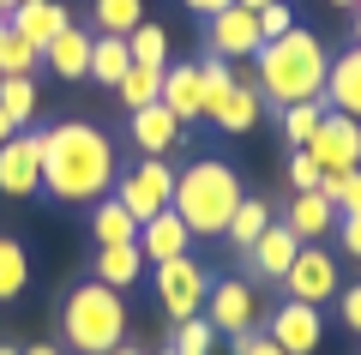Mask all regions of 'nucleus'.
<instances>
[{"label": "nucleus", "mask_w": 361, "mask_h": 355, "mask_svg": "<svg viewBox=\"0 0 361 355\" xmlns=\"http://www.w3.org/2000/svg\"><path fill=\"white\" fill-rule=\"evenodd\" d=\"M115 145L97 121H61L42 133V193L61 205H90L115 187Z\"/></svg>", "instance_id": "f257e3e1"}, {"label": "nucleus", "mask_w": 361, "mask_h": 355, "mask_svg": "<svg viewBox=\"0 0 361 355\" xmlns=\"http://www.w3.org/2000/svg\"><path fill=\"white\" fill-rule=\"evenodd\" d=\"M325 73H331V54L313 30H283L253 54V85L271 109H289V102H325Z\"/></svg>", "instance_id": "f03ea898"}, {"label": "nucleus", "mask_w": 361, "mask_h": 355, "mask_svg": "<svg viewBox=\"0 0 361 355\" xmlns=\"http://www.w3.org/2000/svg\"><path fill=\"white\" fill-rule=\"evenodd\" d=\"M241 199H247V187H241V175H235L229 163H217V157H193V163L175 175V199H169V211L193 229V235H223Z\"/></svg>", "instance_id": "7ed1b4c3"}, {"label": "nucleus", "mask_w": 361, "mask_h": 355, "mask_svg": "<svg viewBox=\"0 0 361 355\" xmlns=\"http://www.w3.org/2000/svg\"><path fill=\"white\" fill-rule=\"evenodd\" d=\"M61 337L78 355H109L127 343V295L109 289V283H78L61 301Z\"/></svg>", "instance_id": "20e7f679"}, {"label": "nucleus", "mask_w": 361, "mask_h": 355, "mask_svg": "<svg viewBox=\"0 0 361 355\" xmlns=\"http://www.w3.org/2000/svg\"><path fill=\"white\" fill-rule=\"evenodd\" d=\"M109 193L127 205L133 223H151V217H163L169 199H175V169H169L163 157H139L133 169H121V175H115V187H109Z\"/></svg>", "instance_id": "39448f33"}, {"label": "nucleus", "mask_w": 361, "mask_h": 355, "mask_svg": "<svg viewBox=\"0 0 361 355\" xmlns=\"http://www.w3.org/2000/svg\"><path fill=\"white\" fill-rule=\"evenodd\" d=\"M151 283H157V301H163V313H175V325H180V319H193V313H205L211 277H205V265H199L193 253L151 265Z\"/></svg>", "instance_id": "423d86ee"}, {"label": "nucleus", "mask_w": 361, "mask_h": 355, "mask_svg": "<svg viewBox=\"0 0 361 355\" xmlns=\"http://www.w3.org/2000/svg\"><path fill=\"white\" fill-rule=\"evenodd\" d=\"M205 319L217 337H247V331L259 325V295L247 277H217L205 295Z\"/></svg>", "instance_id": "0eeeda50"}, {"label": "nucleus", "mask_w": 361, "mask_h": 355, "mask_svg": "<svg viewBox=\"0 0 361 355\" xmlns=\"http://www.w3.org/2000/svg\"><path fill=\"white\" fill-rule=\"evenodd\" d=\"M0 193L6 199L42 193V133L37 127H18L13 139L0 145Z\"/></svg>", "instance_id": "6e6552de"}, {"label": "nucleus", "mask_w": 361, "mask_h": 355, "mask_svg": "<svg viewBox=\"0 0 361 355\" xmlns=\"http://www.w3.org/2000/svg\"><path fill=\"white\" fill-rule=\"evenodd\" d=\"M307 157L319 163V175H349V169H361V121L325 109L319 133L307 139Z\"/></svg>", "instance_id": "1a4fd4ad"}, {"label": "nucleus", "mask_w": 361, "mask_h": 355, "mask_svg": "<svg viewBox=\"0 0 361 355\" xmlns=\"http://www.w3.org/2000/svg\"><path fill=\"white\" fill-rule=\"evenodd\" d=\"M283 289H289V301H307V307L337 301V289H343V277H337V259L325 253V247H301L295 265L283 271Z\"/></svg>", "instance_id": "9d476101"}, {"label": "nucleus", "mask_w": 361, "mask_h": 355, "mask_svg": "<svg viewBox=\"0 0 361 355\" xmlns=\"http://www.w3.org/2000/svg\"><path fill=\"white\" fill-rule=\"evenodd\" d=\"M265 337L283 355H319L325 319H319V307H307V301H283V307H271V331Z\"/></svg>", "instance_id": "9b49d317"}, {"label": "nucleus", "mask_w": 361, "mask_h": 355, "mask_svg": "<svg viewBox=\"0 0 361 355\" xmlns=\"http://www.w3.org/2000/svg\"><path fill=\"white\" fill-rule=\"evenodd\" d=\"M259 49H265V37H259V13H247V6H223V13L211 18V54H217V61H253Z\"/></svg>", "instance_id": "f8f14e48"}, {"label": "nucleus", "mask_w": 361, "mask_h": 355, "mask_svg": "<svg viewBox=\"0 0 361 355\" xmlns=\"http://www.w3.org/2000/svg\"><path fill=\"white\" fill-rule=\"evenodd\" d=\"M6 25H13L18 37H25L30 49L42 54V49H49V42L61 37L66 25H73V18H66V6H61V0H18V6H13V18H6Z\"/></svg>", "instance_id": "ddd939ff"}, {"label": "nucleus", "mask_w": 361, "mask_h": 355, "mask_svg": "<svg viewBox=\"0 0 361 355\" xmlns=\"http://www.w3.org/2000/svg\"><path fill=\"white\" fill-rule=\"evenodd\" d=\"M139 253H145V265H163V259L193 253V229L180 223L175 211H163V217H151V223H139Z\"/></svg>", "instance_id": "4468645a"}, {"label": "nucleus", "mask_w": 361, "mask_h": 355, "mask_svg": "<svg viewBox=\"0 0 361 355\" xmlns=\"http://www.w3.org/2000/svg\"><path fill=\"white\" fill-rule=\"evenodd\" d=\"M127 133H133V145H139L145 157H163V151H175V145H180V121L163 109V102L133 109V114H127Z\"/></svg>", "instance_id": "2eb2a0df"}, {"label": "nucleus", "mask_w": 361, "mask_h": 355, "mask_svg": "<svg viewBox=\"0 0 361 355\" xmlns=\"http://www.w3.org/2000/svg\"><path fill=\"white\" fill-rule=\"evenodd\" d=\"M325 109L361 121V49L331 54V73H325Z\"/></svg>", "instance_id": "dca6fc26"}, {"label": "nucleus", "mask_w": 361, "mask_h": 355, "mask_svg": "<svg viewBox=\"0 0 361 355\" xmlns=\"http://www.w3.org/2000/svg\"><path fill=\"white\" fill-rule=\"evenodd\" d=\"M295 253H301V241L289 235V223H277V217H271V223H265V235H259V241L247 247V265L283 283V271L295 265Z\"/></svg>", "instance_id": "f3484780"}, {"label": "nucleus", "mask_w": 361, "mask_h": 355, "mask_svg": "<svg viewBox=\"0 0 361 355\" xmlns=\"http://www.w3.org/2000/svg\"><path fill=\"white\" fill-rule=\"evenodd\" d=\"M331 229H337V205L325 193H295V205H289V235L301 247H319Z\"/></svg>", "instance_id": "a211bd4d"}, {"label": "nucleus", "mask_w": 361, "mask_h": 355, "mask_svg": "<svg viewBox=\"0 0 361 355\" xmlns=\"http://www.w3.org/2000/svg\"><path fill=\"white\" fill-rule=\"evenodd\" d=\"M90 30H78V25H66L61 37L42 49V61H49V73L54 78H90Z\"/></svg>", "instance_id": "6ab92c4d"}, {"label": "nucleus", "mask_w": 361, "mask_h": 355, "mask_svg": "<svg viewBox=\"0 0 361 355\" xmlns=\"http://www.w3.org/2000/svg\"><path fill=\"white\" fill-rule=\"evenodd\" d=\"M163 102L175 121H205V97H199V61L175 66V73H163Z\"/></svg>", "instance_id": "aec40b11"}, {"label": "nucleus", "mask_w": 361, "mask_h": 355, "mask_svg": "<svg viewBox=\"0 0 361 355\" xmlns=\"http://www.w3.org/2000/svg\"><path fill=\"white\" fill-rule=\"evenodd\" d=\"M259 114H265L259 85H253V78H235V90L223 97V109L211 114V127H223V133H253V127H259Z\"/></svg>", "instance_id": "412c9836"}, {"label": "nucleus", "mask_w": 361, "mask_h": 355, "mask_svg": "<svg viewBox=\"0 0 361 355\" xmlns=\"http://www.w3.org/2000/svg\"><path fill=\"white\" fill-rule=\"evenodd\" d=\"M139 277H145L139 241H127V247H97V283H109V289H133Z\"/></svg>", "instance_id": "4be33fe9"}, {"label": "nucleus", "mask_w": 361, "mask_h": 355, "mask_svg": "<svg viewBox=\"0 0 361 355\" xmlns=\"http://www.w3.org/2000/svg\"><path fill=\"white\" fill-rule=\"evenodd\" d=\"M90 235H97V247H127V241H139V223L127 217L121 199H97V211H90Z\"/></svg>", "instance_id": "5701e85b"}, {"label": "nucleus", "mask_w": 361, "mask_h": 355, "mask_svg": "<svg viewBox=\"0 0 361 355\" xmlns=\"http://www.w3.org/2000/svg\"><path fill=\"white\" fill-rule=\"evenodd\" d=\"M127 66H133L127 37H97V42H90V78H97V85L115 90L121 78H127Z\"/></svg>", "instance_id": "b1692460"}, {"label": "nucleus", "mask_w": 361, "mask_h": 355, "mask_svg": "<svg viewBox=\"0 0 361 355\" xmlns=\"http://www.w3.org/2000/svg\"><path fill=\"white\" fill-rule=\"evenodd\" d=\"M90 18H97V37H127L145 25V0H97Z\"/></svg>", "instance_id": "393cba45"}, {"label": "nucleus", "mask_w": 361, "mask_h": 355, "mask_svg": "<svg viewBox=\"0 0 361 355\" xmlns=\"http://www.w3.org/2000/svg\"><path fill=\"white\" fill-rule=\"evenodd\" d=\"M265 223H271V205L247 193V199L235 205V217H229V229H223V235H229V241H235V247H241V253H247V247H253L259 235H265Z\"/></svg>", "instance_id": "a878e982"}, {"label": "nucleus", "mask_w": 361, "mask_h": 355, "mask_svg": "<svg viewBox=\"0 0 361 355\" xmlns=\"http://www.w3.org/2000/svg\"><path fill=\"white\" fill-rule=\"evenodd\" d=\"M163 73H169V66H163ZM163 73H157V66H127V78H121V85H115V97H121V109H145V102H157V97H163Z\"/></svg>", "instance_id": "bb28decb"}, {"label": "nucleus", "mask_w": 361, "mask_h": 355, "mask_svg": "<svg viewBox=\"0 0 361 355\" xmlns=\"http://www.w3.org/2000/svg\"><path fill=\"white\" fill-rule=\"evenodd\" d=\"M325 121V102H289V109H277V127H283V139L295 145V151H307V139L319 133Z\"/></svg>", "instance_id": "cd10ccee"}, {"label": "nucleus", "mask_w": 361, "mask_h": 355, "mask_svg": "<svg viewBox=\"0 0 361 355\" xmlns=\"http://www.w3.org/2000/svg\"><path fill=\"white\" fill-rule=\"evenodd\" d=\"M25 283H30L25 247H18L13 235H0V301H18V295H25Z\"/></svg>", "instance_id": "c85d7f7f"}, {"label": "nucleus", "mask_w": 361, "mask_h": 355, "mask_svg": "<svg viewBox=\"0 0 361 355\" xmlns=\"http://www.w3.org/2000/svg\"><path fill=\"white\" fill-rule=\"evenodd\" d=\"M235 90V73H229V61H217V54H205L199 61V97H205V121L223 109V97Z\"/></svg>", "instance_id": "c756f323"}, {"label": "nucleus", "mask_w": 361, "mask_h": 355, "mask_svg": "<svg viewBox=\"0 0 361 355\" xmlns=\"http://www.w3.org/2000/svg\"><path fill=\"white\" fill-rule=\"evenodd\" d=\"M169 349H175V355H211V349H217V331H211V319H205V313L180 319V325L169 331Z\"/></svg>", "instance_id": "7c9ffc66"}, {"label": "nucleus", "mask_w": 361, "mask_h": 355, "mask_svg": "<svg viewBox=\"0 0 361 355\" xmlns=\"http://www.w3.org/2000/svg\"><path fill=\"white\" fill-rule=\"evenodd\" d=\"M127 54H133V66H157L163 73L169 66V37L157 25H139V30H127Z\"/></svg>", "instance_id": "2f4dec72"}, {"label": "nucleus", "mask_w": 361, "mask_h": 355, "mask_svg": "<svg viewBox=\"0 0 361 355\" xmlns=\"http://www.w3.org/2000/svg\"><path fill=\"white\" fill-rule=\"evenodd\" d=\"M0 109L13 114L18 127H30V114L42 109V97H37V85H30V78H0Z\"/></svg>", "instance_id": "473e14b6"}, {"label": "nucleus", "mask_w": 361, "mask_h": 355, "mask_svg": "<svg viewBox=\"0 0 361 355\" xmlns=\"http://www.w3.org/2000/svg\"><path fill=\"white\" fill-rule=\"evenodd\" d=\"M37 61H42V54L30 49V42L18 37V30H13L6 42H0V78H30V66H37Z\"/></svg>", "instance_id": "72a5a7b5"}, {"label": "nucleus", "mask_w": 361, "mask_h": 355, "mask_svg": "<svg viewBox=\"0 0 361 355\" xmlns=\"http://www.w3.org/2000/svg\"><path fill=\"white\" fill-rule=\"evenodd\" d=\"M283 30H295V13H289V0H271L265 13H259V37H283Z\"/></svg>", "instance_id": "f704fd0d"}, {"label": "nucleus", "mask_w": 361, "mask_h": 355, "mask_svg": "<svg viewBox=\"0 0 361 355\" xmlns=\"http://www.w3.org/2000/svg\"><path fill=\"white\" fill-rule=\"evenodd\" d=\"M289 187H295V193H319V163H313L307 151L289 157Z\"/></svg>", "instance_id": "c9c22d12"}, {"label": "nucleus", "mask_w": 361, "mask_h": 355, "mask_svg": "<svg viewBox=\"0 0 361 355\" xmlns=\"http://www.w3.org/2000/svg\"><path fill=\"white\" fill-rule=\"evenodd\" d=\"M337 313H343V325H349V331H361V283L337 289Z\"/></svg>", "instance_id": "e433bc0d"}, {"label": "nucleus", "mask_w": 361, "mask_h": 355, "mask_svg": "<svg viewBox=\"0 0 361 355\" xmlns=\"http://www.w3.org/2000/svg\"><path fill=\"white\" fill-rule=\"evenodd\" d=\"M235 355H283V349H277L265 331H247V337H235Z\"/></svg>", "instance_id": "4c0bfd02"}, {"label": "nucleus", "mask_w": 361, "mask_h": 355, "mask_svg": "<svg viewBox=\"0 0 361 355\" xmlns=\"http://www.w3.org/2000/svg\"><path fill=\"white\" fill-rule=\"evenodd\" d=\"M337 235H343V253L361 259V217H337Z\"/></svg>", "instance_id": "58836bf2"}, {"label": "nucleus", "mask_w": 361, "mask_h": 355, "mask_svg": "<svg viewBox=\"0 0 361 355\" xmlns=\"http://www.w3.org/2000/svg\"><path fill=\"white\" fill-rule=\"evenodd\" d=\"M180 6H187V13H199V18H217L223 6H235V0H180Z\"/></svg>", "instance_id": "ea45409f"}, {"label": "nucleus", "mask_w": 361, "mask_h": 355, "mask_svg": "<svg viewBox=\"0 0 361 355\" xmlns=\"http://www.w3.org/2000/svg\"><path fill=\"white\" fill-rule=\"evenodd\" d=\"M13 133H18V121H13V114H6V109H0V145L13 139Z\"/></svg>", "instance_id": "a19ab883"}, {"label": "nucleus", "mask_w": 361, "mask_h": 355, "mask_svg": "<svg viewBox=\"0 0 361 355\" xmlns=\"http://www.w3.org/2000/svg\"><path fill=\"white\" fill-rule=\"evenodd\" d=\"M30 355H61V349H54V343H37V349H30Z\"/></svg>", "instance_id": "79ce46f5"}, {"label": "nucleus", "mask_w": 361, "mask_h": 355, "mask_svg": "<svg viewBox=\"0 0 361 355\" xmlns=\"http://www.w3.org/2000/svg\"><path fill=\"white\" fill-rule=\"evenodd\" d=\"M109 355H145V349H133V343H121V349H109Z\"/></svg>", "instance_id": "37998d69"}, {"label": "nucleus", "mask_w": 361, "mask_h": 355, "mask_svg": "<svg viewBox=\"0 0 361 355\" xmlns=\"http://www.w3.org/2000/svg\"><path fill=\"white\" fill-rule=\"evenodd\" d=\"M13 6H18V0H0V18H13Z\"/></svg>", "instance_id": "c03bdc74"}, {"label": "nucleus", "mask_w": 361, "mask_h": 355, "mask_svg": "<svg viewBox=\"0 0 361 355\" xmlns=\"http://www.w3.org/2000/svg\"><path fill=\"white\" fill-rule=\"evenodd\" d=\"M6 37H13V25H6V18H0V42H6Z\"/></svg>", "instance_id": "a18cd8bd"}, {"label": "nucleus", "mask_w": 361, "mask_h": 355, "mask_svg": "<svg viewBox=\"0 0 361 355\" xmlns=\"http://www.w3.org/2000/svg\"><path fill=\"white\" fill-rule=\"evenodd\" d=\"M0 355H25V349H13V343H0Z\"/></svg>", "instance_id": "49530a36"}, {"label": "nucleus", "mask_w": 361, "mask_h": 355, "mask_svg": "<svg viewBox=\"0 0 361 355\" xmlns=\"http://www.w3.org/2000/svg\"><path fill=\"white\" fill-rule=\"evenodd\" d=\"M355 49H361V13H355Z\"/></svg>", "instance_id": "de8ad7c7"}, {"label": "nucleus", "mask_w": 361, "mask_h": 355, "mask_svg": "<svg viewBox=\"0 0 361 355\" xmlns=\"http://www.w3.org/2000/svg\"><path fill=\"white\" fill-rule=\"evenodd\" d=\"M331 6H355V0H331Z\"/></svg>", "instance_id": "09e8293b"}, {"label": "nucleus", "mask_w": 361, "mask_h": 355, "mask_svg": "<svg viewBox=\"0 0 361 355\" xmlns=\"http://www.w3.org/2000/svg\"><path fill=\"white\" fill-rule=\"evenodd\" d=\"M157 355H175V349H157Z\"/></svg>", "instance_id": "8fccbe9b"}, {"label": "nucleus", "mask_w": 361, "mask_h": 355, "mask_svg": "<svg viewBox=\"0 0 361 355\" xmlns=\"http://www.w3.org/2000/svg\"><path fill=\"white\" fill-rule=\"evenodd\" d=\"M355 6H361V0H355Z\"/></svg>", "instance_id": "3c124183"}]
</instances>
